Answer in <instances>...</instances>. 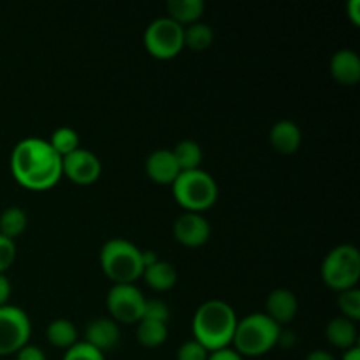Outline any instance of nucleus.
Instances as JSON below:
<instances>
[{"label": "nucleus", "instance_id": "473e14b6", "mask_svg": "<svg viewBox=\"0 0 360 360\" xmlns=\"http://www.w3.org/2000/svg\"><path fill=\"white\" fill-rule=\"evenodd\" d=\"M11 290H13V288H11V281L7 280L6 274H0V308L9 302Z\"/></svg>", "mask_w": 360, "mask_h": 360}, {"label": "nucleus", "instance_id": "b1692460", "mask_svg": "<svg viewBox=\"0 0 360 360\" xmlns=\"http://www.w3.org/2000/svg\"><path fill=\"white\" fill-rule=\"evenodd\" d=\"M27 213L21 207L13 206L7 207L0 214V236L7 239H14L20 234H23L27 229Z\"/></svg>", "mask_w": 360, "mask_h": 360}, {"label": "nucleus", "instance_id": "6ab92c4d", "mask_svg": "<svg viewBox=\"0 0 360 360\" xmlns=\"http://www.w3.org/2000/svg\"><path fill=\"white\" fill-rule=\"evenodd\" d=\"M204 7L206 6H204L202 0H169L167 2L169 18L181 27L197 23L202 16Z\"/></svg>", "mask_w": 360, "mask_h": 360}, {"label": "nucleus", "instance_id": "f704fd0d", "mask_svg": "<svg viewBox=\"0 0 360 360\" xmlns=\"http://www.w3.org/2000/svg\"><path fill=\"white\" fill-rule=\"evenodd\" d=\"M295 343V334L292 333V330H285L281 329L280 330V338H278V345L283 348H288L292 347V345Z\"/></svg>", "mask_w": 360, "mask_h": 360}, {"label": "nucleus", "instance_id": "7c9ffc66", "mask_svg": "<svg viewBox=\"0 0 360 360\" xmlns=\"http://www.w3.org/2000/svg\"><path fill=\"white\" fill-rule=\"evenodd\" d=\"M16 360H46V355L41 348L27 345V347H23L20 352H18Z\"/></svg>", "mask_w": 360, "mask_h": 360}, {"label": "nucleus", "instance_id": "72a5a7b5", "mask_svg": "<svg viewBox=\"0 0 360 360\" xmlns=\"http://www.w3.org/2000/svg\"><path fill=\"white\" fill-rule=\"evenodd\" d=\"M348 16H350L352 23L354 25H360V2L359 0H350V4L347 6Z\"/></svg>", "mask_w": 360, "mask_h": 360}, {"label": "nucleus", "instance_id": "39448f33", "mask_svg": "<svg viewBox=\"0 0 360 360\" xmlns=\"http://www.w3.org/2000/svg\"><path fill=\"white\" fill-rule=\"evenodd\" d=\"M171 186L176 202L188 213H200V211L210 210L218 199L217 181L202 169L179 172Z\"/></svg>", "mask_w": 360, "mask_h": 360}, {"label": "nucleus", "instance_id": "9b49d317", "mask_svg": "<svg viewBox=\"0 0 360 360\" xmlns=\"http://www.w3.org/2000/svg\"><path fill=\"white\" fill-rule=\"evenodd\" d=\"M172 234L179 245L186 248H199L210 241L211 227L210 221L200 213H183L176 218L172 225Z\"/></svg>", "mask_w": 360, "mask_h": 360}, {"label": "nucleus", "instance_id": "f257e3e1", "mask_svg": "<svg viewBox=\"0 0 360 360\" xmlns=\"http://www.w3.org/2000/svg\"><path fill=\"white\" fill-rule=\"evenodd\" d=\"M11 172L23 188L44 192L62 178V157L55 153L48 141L27 137L11 153Z\"/></svg>", "mask_w": 360, "mask_h": 360}, {"label": "nucleus", "instance_id": "c9c22d12", "mask_svg": "<svg viewBox=\"0 0 360 360\" xmlns=\"http://www.w3.org/2000/svg\"><path fill=\"white\" fill-rule=\"evenodd\" d=\"M306 360H336L330 352H326V350H313L309 352L308 355H306Z\"/></svg>", "mask_w": 360, "mask_h": 360}, {"label": "nucleus", "instance_id": "9d476101", "mask_svg": "<svg viewBox=\"0 0 360 360\" xmlns=\"http://www.w3.org/2000/svg\"><path fill=\"white\" fill-rule=\"evenodd\" d=\"M101 172L102 165L97 155L83 148L62 158V174H65L76 185H94L101 178Z\"/></svg>", "mask_w": 360, "mask_h": 360}, {"label": "nucleus", "instance_id": "f8f14e48", "mask_svg": "<svg viewBox=\"0 0 360 360\" xmlns=\"http://www.w3.org/2000/svg\"><path fill=\"white\" fill-rule=\"evenodd\" d=\"M84 338H86L84 341L88 345L105 354V352H111L118 347L120 327L112 319H95L88 322Z\"/></svg>", "mask_w": 360, "mask_h": 360}, {"label": "nucleus", "instance_id": "e433bc0d", "mask_svg": "<svg viewBox=\"0 0 360 360\" xmlns=\"http://www.w3.org/2000/svg\"><path fill=\"white\" fill-rule=\"evenodd\" d=\"M141 259H143L144 269H146V267H150V266H153L155 262H158L157 253L151 252V250H148V252H141Z\"/></svg>", "mask_w": 360, "mask_h": 360}, {"label": "nucleus", "instance_id": "7ed1b4c3", "mask_svg": "<svg viewBox=\"0 0 360 360\" xmlns=\"http://www.w3.org/2000/svg\"><path fill=\"white\" fill-rule=\"evenodd\" d=\"M281 327L274 323L266 313H252L238 320L234 338V350L241 357H260L278 347Z\"/></svg>", "mask_w": 360, "mask_h": 360}, {"label": "nucleus", "instance_id": "ddd939ff", "mask_svg": "<svg viewBox=\"0 0 360 360\" xmlns=\"http://www.w3.org/2000/svg\"><path fill=\"white\" fill-rule=\"evenodd\" d=\"M266 309V315L281 327L285 323H290L297 315V297H295L294 292L287 290V288H276L267 295Z\"/></svg>", "mask_w": 360, "mask_h": 360}, {"label": "nucleus", "instance_id": "20e7f679", "mask_svg": "<svg viewBox=\"0 0 360 360\" xmlns=\"http://www.w3.org/2000/svg\"><path fill=\"white\" fill-rule=\"evenodd\" d=\"M101 267L115 285H134L144 271L141 250L127 239H109L101 250Z\"/></svg>", "mask_w": 360, "mask_h": 360}, {"label": "nucleus", "instance_id": "f3484780", "mask_svg": "<svg viewBox=\"0 0 360 360\" xmlns=\"http://www.w3.org/2000/svg\"><path fill=\"white\" fill-rule=\"evenodd\" d=\"M326 338L330 345L347 352L350 348L357 347V327L348 319L338 316V319L330 320L327 323Z\"/></svg>", "mask_w": 360, "mask_h": 360}, {"label": "nucleus", "instance_id": "c85d7f7f", "mask_svg": "<svg viewBox=\"0 0 360 360\" xmlns=\"http://www.w3.org/2000/svg\"><path fill=\"white\" fill-rule=\"evenodd\" d=\"M207 357H210V352L195 340L185 341L176 354L178 360H207Z\"/></svg>", "mask_w": 360, "mask_h": 360}, {"label": "nucleus", "instance_id": "5701e85b", "mask_svg": "<svg viewBox=\"0 0 360 360\" xmlns=\"http://www.w3.org/2000/svg\"><path fill=\"white\" fill-rule=\"evenodd\" d=\"M213 28L206 23H193L183 28V42L185 48L193 49V51H204L213 44Z\"/></svg>", "mask_w": 360, "mask_h": 360}, {"label": "nucleus", "instance_id": "1a4fd4ad", "mask_svg": "<svg viewBox=\"0 0 360 360\" xmlns=\"http://www.w3.org/2000/svg\"><path fill=\"white\" fill-rule=\"evenodd\" d=\"M105 304L116 323H139L146 297L136 285H112Z\"/></svg>", "mask_w": 360, "mask_h": 360}, {"label": "nucleus", "instance_id": "2eb2a0df", "mask_svg": "<svg viewBox=\"0 0 360 360\" xmlns=\"http://www.w3.org/2000/svg\"><path fill=\"white\" fill-rule=\"evenodd\" d=\"M330 74L343 86H355L360 81V56L354 49H340L330 58Z\"/></svg>", "mask_w": 360, "mask_h": 360}, {"label": "nucleus", "instance_id": "0eeeda50", "mask_svg": "<svg viewBox=\"0 0 360 360\" xmlns=\"http://www.w3.org/2000/svg\"><path fill=\"white\" fill-rule=\"evenodd\" d=\"M183 28L169 16L158 18L151 21L144 30V48L151 56L158 60H171L179 55L185 42H183Z\"/></svg>", "mask_w": 360, "mask_h": 360}, {"label": "nucleus", "instance_id": "4be33fe9", "mask_svg": "<svg viewBox=\"0 0 360 360\" xmlns=\"http://www.w3.org/2000/svg\"><path fill=\"white\" fill-rule=\"evenodd\" d=\"M176 162H178L179 171H195L200 167V162H202V150H200L199 144L192 139H185L178 144V146L172 150Z\"/></svg>", "mask_w": 360, "mask_h": 360}, {"label": "nucleus", "instance_id": "cd10ccee", "mask_svg": "<svg viewBox=\"0 0 360 360\" xmlns=\"http://www.w3.org/2000/svg\"><path fill=\"white\" fill-rule=\"evenodd\" d=\"M169 316H171V311H169V306L164 301H160V299H146L143 319L167 323Z\"/></svg>", "mask_w": 360, "mask_h": 360}, {"label": "nucleus", "instance_id": "412c9836", "mask_svg": "<svg viewBox=\"0 0 360 360\" xmlns=\"http://www.w3.org/2000/svg\"><path fill=\"white\" fill-rule=\"evenodd\" d=\"M137 341L146 348H158L167 340V323L143 319L137 323Z\"/></svg>", "mask_w": 360, "mask_h": 360}, {"label": "nucleus", "instance_id": "a211bd4d", "mask_svg": "<svg viewBox=\"0 0 360 360\" xmlns=\"http://www.w3.org/2000/svg\"><path fill=\"white\" fill-rule=\"evenodd\" d=\"M143 278L148 283V287L153 288L155 292H167L178 281V273H176L174 266L164 260H158L153 266L146 267L143 271Z\"/></svg>", "mask_w": 360, "mask_h": 360}, {"label": "nucleus", "instance_id": "6e6552de", "mask_svg": "<svg viewBox=\"0 0 360 360\" xmlns=\"http://www.w3.org/2000/svg\"><path fill=\"white\" fill-rule=\"evenodd\" d=\"M32 326L27 313L18 306L0 308V357L18 354L30 340Z\"/></svg>", "mask_w": 360, "mask_h": 360}, {"label": "nucleus", "instance_id": "aec40b11", "mask_svg": "<svg viewBox=\"0 0 360 360\" xmlns=\"http://www.w3.org/2000/svg\"><path fill=\"white\" fill-rule=\"evenodd\" d=\"M46 338H48V341L53 347L69 350L70 347L77 343V329L70 320H53L48 326V329H46Z\"/></svg>", "mask_w": 360, "mask_h": 360}, {"label": "nucleus", "instance_id": "a878e982", "mask_svg": "<svg viewBox=\"0 0 360 360\" xmlns=\"http://www.w3.org/2000/svg\"><path fill=\"white\" fill-rule=\"evenodd\" d=\"M338 306H340L343 319H348L350 322H359L360 320V290L357 287L350 290L340 292L338 297Z\"/></svg>", "mask_w": 360, "mask_h": 360}, {"label": "nucleus", "instance_id": "2f4dec72", "mask_svg": "<svg viewBox=\"0 0 360 360\" xmlns=\"http://www.w3.org/2000/svg\"><path fill=\"white\" fill-rule=\"evenodd\" d=\"M207 360H243V357L234 348H224V350L211 352Z\"/></svg>", "mask_w": 360, "mask_h": 360}, {"label": "nucleus", "instance_id": "c756f323", "mask_svg": "<svg viewBox=\"0 0 360 360\" xmlns=\"http://www.w3.org/2000/svg\"><path fill=\"white\" fill-rule=\"evenodd\" d=\"M16 259V245L13 239L0 236V274L6 273Z\"/></svg>", "mask_w": 360, "mask_h": 360}, {"label": "nucleus", "instance_id": "4468645a", "mask_svg": "<svg viewBox=\"0 0 360 360\" xmlns=\"http://www.w3.org/2000/svg\"><path fill=\"white\" fill-rule=\"evenodd\" d=\"M179 172L181 171L171 150H157L146 158V174L158 185H172Z\"/></svg>", "mask_w": 360, "mask_h": 360}, {"label": "nucleus", "instance_id": "423d86ee", "mask_svg": "<svg viewBox=\"0 0 360 360\" xmlns=\"http://www.w3.org/2000/svg\"><path fill=\"white\" fill-rule=\"evenodd\" d=\"M322 280L336 292L357 287L360 280V252L354 245H340L327 253L322 264Z\"/></svg>", "mask_w": 360, "mask_h": 360}, {"label": "nucleus", "instance_id": "4c0bfd02", "mask_svg": "<svg viewBox=\"0 0 360 360\" xmlns=\"http://www.w3.org/2000/svg\"><path fill=\"white\" fill-rule=\"evenodd\" d=\"M341 360H360V348L354 347V348H350V350H347Z\"/></svg>", "mask_w": 360, "mask_h": 360}, {"label": "nucleus", "instance_id": "f03ea898", "mask_svg": "<svg viewBox=\"0 0 360 360\" xmlns=\"http://www.w3.org/2000/svg\"><path fill=\"white\" fill-rule=\"evenodd\" d=\"M238 316L232 306L224 301H206L197 308L193 315V340L199 341L207 352L229 348L234 338Z\"/></svg>", "mask_w": 360, "mask_h": 360}, {"label": "nucleus", "instance_id": "bb28decb", "mask_svg": "<svg viewBox=\"0 0 360 360\" xmlns=\"http://www.w3.org/2000/svg\"><path fill=\"white\" fill-rule=\"evenodd\" d=\"M62 360H105L104 354L88 345L86 341H77L74 347L65 350Z\"/></svg>", "mask_w": 360, "mask_h": 360}, {"label": "nucleus", "instance_id": "393cba45", "mask_svg": "<svg viewBox=\"0 0 360 360\" xmlns=\"http://www.w3.org/2000/svg\"><path fill=\"white\" fill-rule=\"evenodd\" d=\"M48 143L49 146L55 150V153L60 155L62 158L81 148L79 134L74 129H70V127H60V129H56L55 132L51 134V139H49Z\"/></svg>", "mask_w": 360, "mask_h": 360}, {"label": "nucleus", "instance_id": "dca6fc26", "mask_svg": "<svg viewBox=\"0 0 360 360\" xmlns=\"http://www.w3.org/2000/svg\"><path fill=\"white\" fill-rule=\"evenodd\" d=\"M269 141L271 146L281 155H294L301 148L302 132L297 123L290 120H281L271 127Z\"/></svg>", "mask_w": 360, "mask_h": 360}]
</instances>
